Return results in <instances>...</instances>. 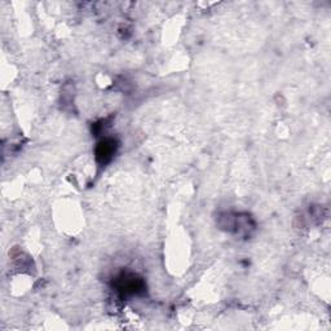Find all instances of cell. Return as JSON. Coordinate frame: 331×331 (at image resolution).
Listing matches in <instances>:
<instances>
[{
    "mask_svg": "<svg viewBox=\"0 0 331 331\" xmlns=\"http://www.w3.org/2000/svg\"><path fill=\"white\" fill-rule=\"evenodd\" d=\"M114 145L115 144L113 140L102 141L99 145V148H97V158H99V161H101L102 163L108 162L115 152Z\"/></svg>",
    "mask_w": 331,
    "mask_h": 331,
    "instance_id": "6da1fadb",
    "label": "cell"
}]
</instances>
